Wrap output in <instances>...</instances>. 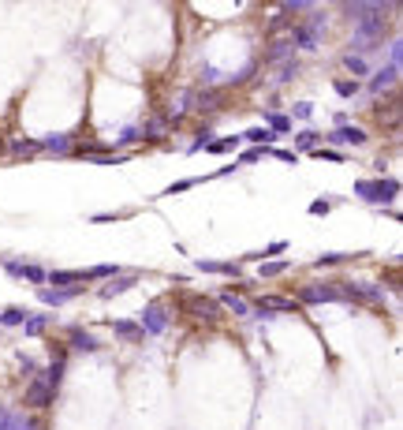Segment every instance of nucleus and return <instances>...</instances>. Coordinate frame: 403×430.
Instances as JSON below:
<instances>
[{"label": "nucleus", "mask_w": 403, "mask_h": 430, "mask_svg": "<svg viewBox=\"0 0 403 430\" xmlns=\"http://www.w3.org/2000/svg\"><path fill=\"white\" fill-rule=\"evenodd\" d=\"M295 116H299V120H310V116H314V105H310V101H299V105H295Z\"/></svg>", "instance_id": "8fccbe9b"}, {"label": "nucleus", "mask_w": 403, "mask_h": 430, "mask_svg": "<svg viewBox=\"0 0 403 430\" xmlns=\"http://www.w3.org/2000/svg\"><path fill=\"white\" fill-rule=\"evenodd\" d=\"M12 430H45V423L38 415H30L27 408H19V412H12Z\"/></svg>", "instance_id": "5701e85b"}, {"label": "nucleus", "mask_w": 403, "mask_h": 430, "mask_svg": "<svg viewBox=\"0 0 403 430\" xmlns=\"http://www.w3.org/2000/svg\"><path fill=\"white\" fill-rule=\"evenodd\" d=\"M332 86H336V94H340V98H355V94H358V83L355 79H336Z\"/></svg>", "instance_id": "79ce46f5"}, {"label": "nucleus", "mask_w": 403, "mask_h": 430, "mask_svg": "<svg viewBox=\"0 0 403 430\" xmlns=\"http://www.w3.org/2000/svg\"><path fill=\"white\" fill-rule=\"evenodd\" d=\"M19 367H23L27 378H34V374H38V363H34V359H27V356H19Z\"/></svg>", "instance_id": "09e8293b"}, {"label": "nucleus", "mask_w": 403, "mask_h": 430, "mask_svg": "<svg viewBox=\"0 0 403 430\" xmlns=\"http://www.w3.org/2000/svg\"><path fill=\"white\" fill-rule=\"evenodd\" d=\"M344 68L351 71L355 83H358V79H366V75H369V60L358 57V52H344Z\"/></svg>", "instance_id": "b1692460"}, {"label": "nucleus", "mask_w": 403, "mask_h": 430, "mask_svg": "<svg viewBox=\"0 0 403 430\" xmlns=\"http://www.w3.org/2000/svg\"><path fill=\"white\" fill-rule=\"evenodd\" d=\"M318 146H321V131H299V135H295V154H299V150L314 154Z\"/></svg>", "instance_id": "c756f323"}, {"label": "nucleus", "mask_w": 403, "mask_h": 430, "mask_svg": "<svg viewBox=\"0 0 403 430\" xmlns=\"http://www.w3.org/2000/svg\"><path fill=\"white\" fill-rule=\"evenodd\" d=\"M0 430H12V408L0 404Z\"/></svg>", "instance_id": "603ef678"}, {"label": "nucleus", "mask_w": 403, "mask_h": 430, "mask_svg": "<svg viewBox=\"0 0 403 430\" xmlns=\"http://www.w3.org/2000/svg\"><path fill=\"white\" fill-rule=\"evenodd\" d=\"M135 285H138V273H116L112 281H108V285H105L97 296H101V299H116V296L131 292V288H135Z\"/></svg>", "instance_id": "4468645a"}, {"label": "nucleus", "mask_w": 403, "mask_h": 430, "mask_svg": "<svg viewBox=\"0 0 403 430\" xmlns=\"http://www.w3.org/2000/svg\"><path fill=\"white\" fill-rule=\"evenodd\" d=\"M291 270V262H284V258H280V262H261V281H265V277H280V273H288Z\"/></svg>", "instance_id": "72a5a7b5"}, {"label": "nucleus", "mask_w": 403, "mask_h": 430, "mask_svg": "<svg viewBox=\"0 0 403 430\" xmlns=\"http://www.w3.org/2000/svg\"><path fill=\"white\" fill-rule=\"evenodd\" d=\"M202 273H224V277H239V262H213V258H198Z\"/></svg>", "instance_id": "4be33fe9"}, {"label": "nucleus", "mask_w": 403, "mask_h": 430, "mask_svg": "<svg viewBox=\"0 0 403 430\" xmlns=\"http://www.w3.org/2000/svg\"><path fill=\"white\" fill-rule=\"evenodd\" d=\"M202 83L217 86V83H221V71H217V68H202Z\"/></svg>", "instance_id": "3c124183"}, {"label": "nucleus", "mask_w": 403, "mask_h": 430, "mask_svg": "<svg viewBox=\"0 0 403 430\" xmlns=\"http://www.w3.org/2000/svg\"><path fill=\"white\" fill-rule=\"evenodd\" d=\"M265 150L269 146H250V150H243V154H239V165H254V161L265 157Z\"/></svg>", "instance_id": "ea45409f"}, {"label": "nucleus", "mask_w": 403, "mask_h": 430, "mask_svg": "<svg viewBox=\"0 0 403 430\" xmlns=\"http://www.w3.org/2000/svg\"><path fill=\"white\" fill-rule=\"evenodd\" d=\"M340 288L336 285H302L299 288V307L302 303H340Z\"/></svg>", "instance_id": "0eeeda50"}, {"label": "nucleus", "mask_w": 403, "mask_h": 430, "mask_svg": "<svg viewBox=\"0 0 403 430\" xmlns=\"http://www.w3.org/2000/svg\"><path fill=\"white\" fill-rule=\"evenodd\" d=\"M34 150H41V146H38V138H15V143H12V154H15V157L34 154Z\"/></svg>", "instance_id": "58836bf2"}, {"label": "nucleus", "mask_w": 403, "mask_h": 430, "mask_svg": "<svg viewBox=\"0 0 403 430\" xmlns=\"http://www.w3.org/2000/svg\"><path fill=\"white\" fill-rule=\"evenodd\" d=\"M82 296V285H75V288H38V299L45 307H64V303H71V299H79Z\"/></svg>", "instance_id": "f8f14e48"}, {"label": "nucleus", "mask_w": 403, "mask_h": 430, "mask_svg": "<svg viewBox=\"0 0 403 430\" xmlns=\"http://www.w3.org/2000/svg\"><path fill=\"white\" fill-rule=\"evenodd\" d=\"M202 184V176H187V180H176L172 187H165V195H183V191H191V187H198Z\"/></svg>", "instance_id": "4c0bfd02"}, {"label": "nucleus", "mask_w": 403, "mask_h": 430, "mask_svg": "<svg viewBox=\"0 0 403 430\" xmlns=\"http://www.w3.org/2000/svg\"><path fill=\"white\" fill-rule=\"evenodd\" d=\"M23 322H27V310L23 307H4V310H0V326L15 329V326H23Z\"/></svg>", "instance_id": "7c9ffc66"}, {"label": "nucleus", "mask_w": 403, "mask_h": 430, "mask_svg": "<svg viewBox=\"0 0 403 430\" xmlns=\"http://www.w3.org/2000/svg\"><path fill=\"white\" fill-rule=\"evenodd\" d=\"M183 310H187L191 318H198V322H217V318H221L217 299H205V296H191L187 303H183Z\"/></svg>", "instance_id": "9d476101"}, {"label": "nucleus", "mask_w": 403, "mask_h": 430, "mask_svg": "<svg viewBox=\"0 0 403 430\" xmlns=\"http://www.w3.org/2000/svg\"><path fill=\"white\" fill-rule=\"evenodd\" d=\"M45 281L57 288H75L86 281V270H45Z\"/></svg>", "instance_id": "2eb2a0df"}, {"label": "nucleus", "mask_w": 403, "mask_h": 430, "mask_svg": "<svg viewBox=\"0 0 403 430\" xmlns=\"http://www.w3.org/2000/svg\"><path fill=\"white\" fill-rule=\"evenodd\" d=\"M49 322H52V315H27V322H23L27 337H41L49 329Z\"/></svg>", "instance_id": "cd10ccee"}, {"label": "nucleus", "mask_w": 403, "mask_h": 430, "mask_svg": "<svg viewBox=\"0 0 403 430\" xmlns=\"http://www.w3.org/2000/svg\"><path fill=\"white\" fill-rule=\"evenodd\" d=\"M138 138H142V135H138V127H127V131H124V135H119V138H116V146H127V143H138Z\"/></svg>", "instance_id": "de8ad7c7"}, {"label": "nucleus", "mask_w": 403, "mask_h": 430, "mask_svg": "<svg viewBox=\"0 0 403 430\" xmlns=\"http://www.w3.org/2000/svg\"><path fill=\"white\" fill-rule=\"evenodd\" d=\"M168 120H157V116H154V120H146L142 127H138V135H142V138H165L168 135Z\"/></svg>", "instance_id": "c85d7f7f"}, {"label": "nucleus", "mask_w": 403, "mask_h": 430, "mask_svg": "<svg viewBox=\"0 0 403 430\" xmlns=\"http://www.w3.org/2000/svg\"><path fill=\"white\" fill-rule=\"evenodd\" d=\"M396 83H400V68H392V64H381L377 71H369V94H374V98H381V94L392 90Z\"/></svg>", "instance_id": "9b49d317"}, {"label": "nucleus", "mask_w": 403, "mask_h": 430, "mask_svg": "<svg viewBox=\"0 0 403 430\" xmlns=\"http://www.w3.org/2000/svg\"><path fill=\"white\" fill-rule=\"evenodd\" d=\"M284 60H295V45H291V38H277L265 49V64H284Z\"/></svg>", "instance_id": "dca6fc26"}, {"label": "nucleus", "mask_w": 403, "mask_h": 430, "mask_svg": "<svg viewBox=\"0 0 403 430\" xmlns=\"http://www.w3.org/2000/svg\"><path fill=\"white\" fill-rule=\"evenodd\" d=\"M243 138H247L250 146H273L280 135H273V131H269V127H250V131H247Z\"/></svg>", "instance_id": "bb28decb"}, {"label": "nucleus", "mask_w": 403, "mask_h": 430, "mask_svg": "<svg viewBox=\"0 0 403 430\" xmlns=\"http://www.w3.org/2000/svg\"><path fill=\"white\" fill-rule=\"evenodd\" d=\"M340 12H344V15H347V19H351V23L358 27V23H366L369 15H377V12H388V8H385V4H344Z\"/></svg>", "instance_id": "a211bd4d"}, {"label": "nucleus", "mask_w": 403, "mask_h": 430, "mask_svg": "<svg viewBox=\"0 0 403 430\" xmlns=\"http://www.w3.org/2000/svg\"><path fill=\"white\" fill-rule=\"evenodd\" d=\"M288 251V243L284 240H277V243H269L265 251H254V255H247V258H254V262H265V258H273V255H284Z\"/></svg>", "instance_id": "f704fd0d"}, {"label": "nucleus", "mask_w": 403, "mask_h": 430, "mask_svg": "<svg viewBox=\"0 0 403 430\" xmlns=\"http://www.w3.org/2000/svg\"><path fill=\"white\" fill-rule=\"evenodd\" d=\"M299 75V60H284L280 64V75H277V83H291Z\"/></svg>", "instance_id": "a19ab883"}, {"label": "nucleus", "mask_w": 403, "mask_h": 430, "mask_svg": "<svg viewBox=\"0 0 403 430\" xmlns=\"http://www.w3.org/2000/svg\"><path fill=\"white\" fill-rule=\"evenodd\" d=\"M71 143H75L71 135H45V138H38V146L49 150V154H71V150H75Z\"/></svg>", "instance_id": "aec40b11"}, {"label": "nucleus", "mask_w": 403, "mask_h": 430, "mask_svg": "<svg viewBox=\"0 0 403 430\" xmlns=\"http://www.w3.org/2000/svg\"><path fill=\"white\" fill-rule=\"evenodd\" d=\"M325 27H329V15L321 12V8H310V15H307V23H291V45L302 49V52H314L321 45V34H325Z\"/></svg>", "instance_id": "f257e3e1"}, {"label": "nucleus", "mask_w": 403, "mask_h": 430, "mask_svg": "<svg viewBox=\"0 0 403 430\" xmlns=\"http://www.w3.org/2000/svg\"><path fill=\"white\" fill-rule=\"evenodd\" d=\"M64 371H68V352H64V348H52V359H49V367H45V371H38V378L45 382L49 389H57V393H60Z\"/></svg>", "instance_id": "1a4fd4ad"}, {"label": "nucleus", "mask_w": 403, "mask_h": 430, "mask_svg": "<svg viewBox=\"0 0 403 430\" xmlns=\"http://www.w3.org/2000/svg\"><path fill=\"white\" fill-rule=\"evenodd\" d=\"M388 64H392V68H400V64H403V38H392V45H388Z\"/></svg>", "instance_id": "37998d69"}, {"label": "nucleus", "mask_w": 403, "mask_h": 430, "mask_svg": "<svg viewBox=\"0 0 403 430\" xmlns=\"http://www.w3.org/2000/svg\"><path fill=\"white\" fill-rule=\"evenodd\" d=\"M366 127H358V124H340L336 131L329 135H321V143H332V146H366Z\"/></svg>", "instance_id": "39448f33"}, {"label": "nucleus", "mask_w": 403, "mask_h": 430, "mask_svg": "<svg viewBox=\"0 0 403 430\" xmlns=\"http://www.w3.org/2000/svg\"><path fill=\"white\" fill-rule=\"evenodd\" d=\"M57 404V389H49L45 382L38 378H30V385H27V408H34V412H45V408H52Z\"/></svg>", "instance_id": "423d86ee"}, {"label": "nucleus", "mask_w": 403, "mask_h": 430, "mask_svg": "<svg viewBox=\"0 0 403 430\" xmlns=\"http://www.w3.org/2000/svg\"><path fill=\"white\" fill-rule=\"evenodd\" d=\"M112 333H116V337H124V341H146V333L138 329V322H131V318H116Z\"/></svg>", "instance_id": "412c9836"}, {"label": "nucleus", "mask_w": 403, "mask_h": 430, "mask_svg": "<svg viewBox=\"0 0 403 430\" xmlns=\"http://www.w3.org/2000/svg\"><path fill=\"white\" fill-rule=\"evenodd\" d=\"M261 127H269L273 135H288L291 131V116H284V113H265V124Z\"/></svg>", "instance_id": "a878e982"}, {"label": "nucleus", "mask_w": 403, "mask_h": 430, "mask_svg": "<svg viewBox=\"0 0 403 430\" xmlns=\"http://www.w3.org/2000/svg\"><path fill=\"white\" fill-rule=\"evenodd\" d=\"M344 299H351V303H385V288L377 285H366V281H336Z\"/></svg>", "instance_id": "7ed1b4c3"}, {"label": "nucleus", "mask_w": 403, "mask_h": 430, "mask_svg": "<svg viewBox=\"0 0 403 430\" xmlns=\"http://www.w3.org/2000/svg\"><path fill=\"white\" fill-rule=\"evenodd\" d=\"M314 157H321V161H336V165L344 161L340 150H329V146H318V150H314Z\"/></svg>", "instance_id": "a18cd8bd"}, {"label": "nucleus", "mask_w": 403, "mask_h": 430, "mask_svg": "<svg viewBox=\"0 0 403 430\" xmlns=\"http://www.w3.org/2000/svg\"><path fill=\"white\" fill-rule=\"evenodd\" d=\"M284 27H291V15L288 12H277L273 19H269V34H277V30H284Z\"/></svg>", "instance_id": "c03bdc74"}, {"label": "nucleus", "mask_w": 403, "mask_h": 430, "mask_svg": "<svg viewBox=\"0 0 403 430\" xmlns=\"http://www.w3.org/2000/svg\"><path fill=\"white\" fill-rule=\"evenodd\" d=\"M68 344H71L75 352H97V348H101L94 333H86L82 326H71V329H68Z\"/></svg>", "instance_id": "f3484780"}, {"label": "nucleus", "mask_w": 403, "mask_h": 430, "mask_svg": "<svg viewBox=\"0 0 403 430\" xmlns=\"http://www.w3.org/2000/svg\"><path fill=\"white\" fill-rule=\"evenodd\" d=\"M213 105H217V90H191V94H187V105H183V109L205 113V109H213Z\"/></svg>", "instance_id": "6ab92c4d"}, {"label": "nucleus", "mask_w": 403, "mask_h": 430, "mask_svg": "<svg viewBox=\"0 0 403 430\" xmlns=\"http://www.w3.org/2000/svg\"><path fill=\"white\" fill-rule=\"evenodd\" d=\"M362 255V251H358ZM358 255H321V258H314V266L318 270H325V266H340V262H351V258H358Z\"/></svg>", "instance_id": "c9c22d12"}, {"label": "nucleus", "mask_w": 403, "mask_h": 430, "mask_svg": "<svg viewBox=\"0 0 403 430\" xmlns=\"http://www.w3.org/2000/svg\"><path fill=\"white\" fill-rule=\"evenodd\" d=\"M329 210H332V202H329V199H314V202H310V213H314V217H325Z\"/></svg>", "instance_id": "49530a36"}, {"label": "nucleus", "mask_w": 403, "mask_h": 430, "mask_svg": "<svg viewBox=\"0 0 403 430\" xmlns=\"http://www.w3.org/2000/svg\"><path fill=\"white\" fill-rule=\"evenodd\" d=\"M116 217H124V213H94L90 221H94V224H101V221H116Z\"/></svg>", "instance_id": "864d4df0"}, {"label": "nucleus", "mask_w": 403, "mask_h": 430, "mask_svg": "<svg viewBox=\"0 0 403 430\" xmlns=\"http://www.w3.org/2000/svg\"><path fill=\"white\" fill-rule=\"evenodd\" d=\"M116 273H119V266L101 262V266H90V270H86V281H101V277H108V281H112Z\"/></svg>", "instance_id": "2f4dec72"}, {"label": "nucleus", "mask_w": 403, "mask_h": 430, "mask_svg": "<svg viewBox=\"0 0 403 430\" xmlns=\"http://www.w3.org/2000/svg\"><path fill=\"white\" fill-rule=\"evenodd\" d=\"M265 157H277V161H284V165H299V154H295V150H280V146H269V150H265Z\"/></svg>", "instance_id": "e433bc0d"}, {"label": "nucleus", "mask_w": 403, "mask_h": 430, "mask_svg": "<svg viewBox=\"0 0 403 430\" xmlns=\"http://www.w3.org/2000/svg\"><path fill=\"white\" fill-rule=\"evenodd\" d=\"M254 307L261 315H302L299 299H291V296H258Z\"/></svg>", "instance_id": "6e6552de"}, {"label": "nucleus", "mask_w": 403, "mask_h": 430, "mask_svg": "<svg viewBox=\"0 0 403 430\" xmlns=\"http://www.w3.org/2000/svg\"><path fill=\"white\" fill-rule=\"evenodd\" d=\"M355 195L358 199H366V202H374V206H385V202H392L400 195V180H385V176H377V180H358L355 184Z\"/></svg>", "instance_id": "f03ea898"}, {"label": "nucleus", "mask_w": 403, "mask_h": 430, "mask_svg": "<svg viewBox=\"0 0 403 430\" xmlns=\"http://www.w3.org/2000/svg\"><path fill=\"white\" fill-rule=\"evenodd\" d=\"M138 329L146 333V337H161V333L168 329V315H165V303H146V310H142V318H138Z\"/></svg>", "instance_id": "20e7f679"}, {"label": "nucleus", "mask_w": 403, "mask_h": 430, "mask_svg": "<svg viewBox=\"0 0 403 430\" xmlns=\"http://www.w3.org/2000/svg\"><path fill=\"white\" fill-rule=\"evenodd\" d=\"M217 307H228V310H232V315H239V318L250 315V303H247L243 296H235V292H221V303H217Z\"/></svg>", "instance_id": "393cba45"}, {"label": "nucleus", "mask_w": 403, "mask_h": 430, "mask_svg": "<svg viewBox=\"0 0 403 430\" xmlns=\"http://www.w3.org/2000/svg\"><path fill=\"white\" fill-rule=\"evenodd\" d=\"M4 270L12 273V277H23V281H30V285H45V270L41 266H34V262H4Z\"/></svg>", "instance_id": "ddd939ff"}, {"label": "nucleus", "mask_w": 403, "mask_h": 430, "mask_svg": "<svg viewBox=\"0 0 403 430\" xmlns=\"http://www.w3.org/2000/svg\"><path fill=\"white\" fill-rule=\"evenodd\" d=\"M210 154H232V150H239V135L235 138H210Z\"/></svg>", "instance_id": "473e14b6"}]
</instances>
